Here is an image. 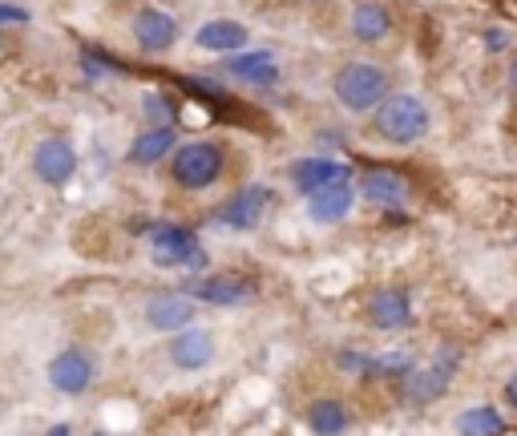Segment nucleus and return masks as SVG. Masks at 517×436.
I'll return each mask as SVG.
<instances>
[{
  "label": "nucleus",
  "instance_id": "obj_8",
  "mask_svg": "<svg viewBox=\"0 0 517 436\" xmlns=\"http://www.w3.org/2000/svg\"><path fill=\"white\" fill-rule=\"evenodd\" d=\"M77 170V150L65 142V138H45L37 142L33 150V174L45 182V186H65Z\"/></svg>",
  "mask_w": 517,
  "mask_h": 436
},
{
  "label": "nucleus",
  "instance_id": "obj_19",
  "mask_svg": "<svg viewBox=\"0 0 517 436\" xmlns=\"http://www.w3.org/2000/svg\"><path fill=\"white\" fill-rule=\"evenodd\" d=\"M227 73H235L239 81L247 85H275L279 81V65H275V53L267 49H255V53H239L227 61Z\"/></svg>",
  "mask_w": 517,
  "mask_h": 436
},
{
  "label": "nucleus",
  "instance_id": "obj_2",
  "mask_svg": "<svg viewBox=\"0 0 517 436\" xmlns=\"http://www.w3.org/2000/svg\"><path fill=\"white\" fill-rule=\"evenodd\" d=\"M388 89H392V77L376 61H348L332 77V93L348 114H372V109L388 97Z\"/></svg>",
  "mask_w": 517,
  "mask_h": 436
},
{
  "label": "nucleus",
  "instance_id": "obj_1",
  "mask_svg": "<svg viewBox=\"0 0 517 436\" xmlns=\"http://www.w3.org/2000/svg\"><path fill=\"white\" fill-rule=\"evenodd\" d=\"M372 130L376 138L392 142V146H412V142H421L433 126V114H429V105L417 97V93H388L376 109H372Z\"/></svg>",
  "mask_w": 517,
  "mask_h": 436
},
{
  "label": "nucleus",
  "instance_id": "obj_18",
  "mask_svg": "<svg viewBox=\"0 0 517 436\" xmlns=\"http://www.w3.org/2000/svg\"><path fill=\"white\" fill-rule=\"evenodd\" d=\"M340 174H352V170L332 162V158H299V162H291V182H295L299 194H312V190H320L324 182H332Z\"/></svg>",
  "mask_w": 517,
  "mask_h": 436
},
{
  "label": "nucleus",
  "instance_id": "obj_24",
  "mask_svg": "<svg viewBox=\"0 0 517 436\" xmlns=\"http://www.w3.org/2000/svg\"><path fill=\"white\" fill-rule=\"evenodd\" d=\"M505 408H509V412H517V372L505 380Z\"/></svg>",
  "mask_w": 517,
  "mask_h": 436
},
{
  "label": "nucleus",
  "instance_id": "obj_20",
  "mask_svg": "<svg viewBox=\"0 0 517 436\" xmlns=\"http://www.w3.org/2000/svg\"><path fill=\"white\" fill-rule=\"evenodd\" d=\"M178 138H174V126H154V130H142L130 146V162L134 166H158L166 154H174Z\"/></svg>",
  "mask_w": 517,
  "mask_h": 436
},
{
  "label": "nucleus",
  "instance_id": "obj_7",
  "mask_svg": "<svg viewBox=\"0 0 517 436\" xmlns=\"http://www.w3.org/2000/svg\"><path fill=\"white\" fill-rule=\"evenodd\" d=\"M166 356L174 368L198 372L215 360V336L206 332V327H182V332H174V340L166 344Z\"/></svg>",
  "mask_w": 517,
  "mask_h": 436
},
{
  "label": "nucleus",
  "instance_id": "obj_23",
  "mask_svg": "<svg viewBox=\"0 0 517 436\" xmlns=\"http://www.w3.org/2000/svg\"><path fill=\"white\" fill-rule=\"evenodd\" d=\"M142 109H146V118H150V122H158V126H170V122H174V105H170L162 93H146Z\"/></svg>",
  "mask_w": 517,
  "mask_h": 436
},
{
  "label": "nucleus",
  "instance_id": "obj_14",
  "mask_svg": "<svg viewBox=\"0 0 517 436\" xmlns=\"http://www.w3.org/2000/svg\"><path fill=\"white\" fill-rule=\"evenodd\" d=\"M263 210H267V190L247 186V190H239L231 202L219 206V223H223V227H235V231H251V227H259Z\"/></svg>",
  "mask_w": 517,
  "mask_h": 436
},
{
  "label": "nucleus",
  "instance_id": "obj_25",
  "mask_svg": "<svg viewBox=\"0 0 517 436\" xmlns=\"http://www.w3.org/2000/svg\"><path fill=\"white\" fill-rule=\"evenodd\" d=\"M509 85H513V93H517V53H513V61H509Z\"/></svg>",
  "mask_w": 517,
  "mask_h": 436
},
{
  "label": "nucleus",
  "instance_id": "obj_17",
  "mask_svg": "<svg viewBox=\"0 0 517 436\" xmlns=\"http://www.w3.org/2000/svg\"><path fill=\"white\" fill-rule=\"evenodd\" d=\"M360 194L372 202V206H400L408 198V182L396 174V170H368L360 178Z\"/></svg>",
  "mask_w": 517,
  "mask_h": 436
},
{
  "label": "nucleus",
  "instance_id": "obj_10",
  "mask_svg": "<svg viewBox=\"0 0 517 436\" xmlns=\"http://www.w3.org/2000/svg\"><path fill=\"white\" fill-rule=\"evenodd\" d=\"M348 29L360 45H380L392 33V13H388V5H380V0H356L352 13H348Z\"/></svg>",
  "mask_w": 517,
  "mask_h": 436
},
{
  "label": "nucleus",
  "instance_id": "obj_11",
  "mask_svg": "<svg viewBox=\"0 0 517 436\" xmlns=\"http://www.w3.org/2000/svg\"><path fill=\"white\" fill-rule=\"evenodd\" d=\"M134 41L146 53H166L178 41V21L162 9H138L134 13Z\"/></svg>",
  "mask_w": 517,
  "mask_h": 436
},
{
  "label": "nucleus",
  "instance_id": "obj_15",
  "mask_svg": "<svg viewBox=\"0 0 517 436\" xmlns=\"http://www.w3.org/2000/svg\"><path fill=\"white\" fill-rule=\"evenodd\" d=\"M186 295H194V299H202V303L235 307V303H247V299H251V287H247L239 275H206V279L190 283Z\"/></svg>",
  "mask_w": 517,
  "mask_h": 436
},
{
  "label": "nucleus",
  "instance_id": "obj_4",
  "mask_svg": "<svg viewBox=\"0 0 517 436\" xmlns=\"http://www.w3.org/2000/svg\"><path fill=\"white\" fill-rule=\"evenodd\" d=\"M457 364H461V352L457 348H445L429 368H408L404 372V396H408V404H433L437 396H445L449 384H453Z\"/></svg>",
  "mask_w": 517,
  "mask_h": 436
},
{
  "label": "nucleus",
  "instance_id": "obj_6",
  "mask_svg": "<svg viewBox=\"0 0 517 436\" xmlns=\"http://www.w3.org/2000/svg\"><path fill=\"white\" fill-rule=\"evenodd\" d=\"M97 376V364L85 348H65L61 356H53L49 364V384L61 392V396H81Z\"/></svg>",
  "mask_w": 517,
  "mask_h": 436
},
{
  "label": "nucleus",
  "instance_id": "obj_13",
  "mask_svg": "<svg viewBox=\"0 0 517 436\" xmlns=\"http://www.w3.org/2000/svg\"><path fill=\"white\" fill-rule=\"evenodd\" d=\"M146 323L158 332H182L194 323V295H154L146 303Z\"/></svg>",
  "mask_w": 517,
  "mask_h": 436
},
{
  "label": "nucleus",
  "instance_id": "obj_22",
  "mask_svg": "<svg viewBox=\"0 0 517 436\" xmlns=\"http://www.w3.org/2000/svg\"><path fill=\"white\" fill-rule=\"evenodd\" d=\"M307 428H312V432H344L348 428L344 400H332V396L312 400V404H307Z\"/></svg>",
  "mask_w": 517,
  "mask_h": 436
},
{
  "label": "nucleus",
  "instance_id": "obj_5",
  "mask_svg": "<svg viewBox=\"0 0 517 436\" xmlns=\"http://www.w3.org/2000/svg\"><path fill=\"white\" fill-rule=\"evenodd\" d=\"M150 255H154L158 267H202L194 235L178 223H158L150 231Z\"/></svg>",
  "mask_w": 517,
  "mask_h": 436
},
{
  "label": "nucleus",
  "instance_id": "obj_16",
  "mask_svg": "<svg viewBox=\"0 0 517 436\" xmlns=\"http://www.w3.org/2000/svg\"><path fill=\"white\" fill-rule=\"evenodd\" d=\"M198 49H206V53H239L251 37H247V29L239 25V21H206L202 29H198Z\"/></svg>",
  "mask_w": 517,
  "mask_h": 436
},
{
  "label": "nucleus",
  "instance_id": "obj_9",
  "mask_svg": "<svg viewBox=\"0 0 517 436\" xmlns=\"http://www.w3.org/2000/svg\"><path fill=\"white\" fill-rule=\"evenodd\" d=\"M364 315L372 327H380V332H400L412 319V299L404 287H380V291H372Z\"/></svg>",
  "mask_w": 517,
  "mask_h": 436
},
{
  "label": "nucleus",
  "instance_id": "obj_12",
  "mask_svg": "<svg viewBox=\"0 0 517 436\" xmlns=\"http://www.w3.org/2000/svg\"><path fill=\"white\" fill-rule=\"evenodd\" d=\"M307 202H312L316 223H340V218L352 210V174H340V178L324 182L320 190L307 194Z\"/></svg>",
  "mask_w": 517,
  "mask_h": 436
},
{
  "label": "nucleus",
  "instance_id": "obj_3",
  "mask_svg": "<svg viewBox=\"0 0 517 436\" xmlns=\"http://www.w3.org/2000/svg\"><path fill=\"white\" fill-rule=\"evenodd\" d=\"M223 146L219 142H186V146H174L170 154V178L182 186V190H206L223 178Z\"/></svg>",
  "mask_w": 517,
  "mask_h": 436
},
{
  "label": "nucleus",
  "instance_id": "obj_21",
  "mask_svg": "<svg viewBox=\"0 0 517 436\" xmlns=\"http://www.w3.org/2000/svg\"><path fill=\"white\" fill-rule=\"evenodd\" d=\"M453 428L465 436H497V432H505V416L493 404H473L453 420Z\"/></svg>",
  "mask_w": 517,
  "mask_h": 436
}]
</instances>
